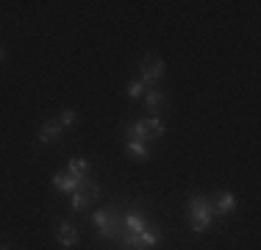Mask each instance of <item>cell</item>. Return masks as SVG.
Instances as JSON below:
<instances>
[{"mask_svg":"<svg viewBox=\"0 0 261 250\" xmlns=\"http://www.w3.org/2000/svg\"><path fill=\"white\" fill-rule=\"evenodd\" d=\"M161 239H164V231H161V225H156V222H150L139 234V242H142V247H145V250H156L161 245Z\"/></svg>","mask_w":261,"mask_h":250,"instance_id":"7","label":"cell"},{"mask_svg":"<svg viewBox=\"0 0 261 250\" xmlns=\"http://www.w3.org/2000/svg\"><path fill=\"white\" fill-rule=\"evenodd\" d=\"M3 59H6V50H3V47H0V61H3Z\"/></svg>","mask_w":261,"mask_h":250,"instance_id":"16","label":"cell"},{"mask_svg":"<svg viewBox=\"0 0 261 250\" xmlns=\"http://www.w3.org/2000/svg\"><path fill=\"white\" fill-rule=\"evenodd\" d=\"M53 186H56V192H67V195H72V192H78L84 184H78L72 175H67V172H56L53 175Z\"/></svg>","mask_w":261,"mask_h":250,"instance_id":"10","label":"cell"},{"mask_svg":"<svg viewBox=\"0 0 261 250\" xmlns=\"http://www.w3.org/2000/svg\"><path fill=\"white\" fill-rule=\"evenodd\" d=\"M61 125H59V120H47L45 125L39 128V142L42 145H56V142L61 139Z\"/></svg>","mask_w":261,"mask_h":250,"instance_id":"9","label":"cell"},{"mask_svg":"<svg viewBox=\"0 0 261 250\" xmlns=\"http://www.w3.org/2000/svg\"><path fill=\"white\" fill-rule=\"evenodd\" d=\"M125 150H128V156H130V159H150V145H147V142L128 139Z\"/></svg>","mask_w":261,"mask_h":250,"instance_id":"12","label":"cell"},{"mask_svg":"<svg viewBox=\"0 0 261 250\" xmlns=\"http://www.w3.org/2000/svg\"><path fill=\"white\" fill-rule=\"evenodd\" d=\"M92 225L97 228V236L103 242L117 239V209H97L92 214Z\"/></svg>","mask_w":261,"mask_h":250,"instance_id":"3","label":"cell"},{"mask_svg":"<svg viewBox=\"0 0 261 250\" xmlns=\"http://www.w3.org/2000/svg\"><path fill=\"white\" fill-rule=\"evenodd\" d=\"M145 109L150 117H159L161 109H164V95H161L159 89H147L145 92Z\"/></svg>","mask_w":261,"mask_h":250,"instance_id":"11","label":"cell"},{"mask_svg":"<svg viewBox=\"0 0 261 250\" xmlns=\"http://www.w3.org/2000/svg\"><path fill=\"white\" fill-rule=\"evenodd\" d=\"M139 72H142V84H145V89H156V84L161 81V75H164V61L159 59V56L147 53L145 59L139 61Z\"/></svg>","mask_w":261,"mask_h":250,"instance_id":"4","label":"cell"},{"mask_svg":"<svg viewBox=\"0 0 261 250\" xmlns=\"http://www.w3.org/2000/svg\"><path fill=\"white\" fill-rule=\"evenodd\" d=\"M217 211L214 206H211V197L206 195H192L189 197V225L195 234H203V231L211 228V222H214Z\"/></svg>","mask_w":261,"mask_h":250,"instance_id":"1","label":"cell"},{"mask_svg":"<svg viewBox=\"0 0 261 250\" xmlns=\"http://www.w3.org/2000/svg\"><path fill=\"white\" fill-rule=\"evenodd\" d=\"M84 186H86V184H84ZM84 186H81L78 192H72V200H70V209H72V211H86V206L95 203V200L89 197V192H86Z\"/></svg>","mask_w":261,"mask_h":250,"instance_id":"13","label":"cell"},{"mask_svg":"<svg viewBox=\"0 0 261 250\" xmlns=\"http://www.w3.org/2000/svg\"><path fill=\"white\" fill-rule=\"evenodd\" d=\"M59 117H61V120H59V125H61V128H72V125H75V120H78V114H75L72 109H64Z\"/></svg>","mask_w":261,"mask_h":250,"instance_id":"15","label":"cell"},{"mask_svg":"<svg viewBox=\"0 0 261 250\" xmlns=\"http://www.w3.org/2000/svg\"><path fill=\"white\" fill-rule=\"evenodd\" d=\"M89 161L86 159H81V156H75V159H70L67 161V175H72V178L78 181V184H86L89 181Z\"/></svg>","mask_w":261,"mask_h":250,"instance_id":"8","label":"cell"},{"mask_svg":"<svg viewBox=\"0 0 261 250\" xmlns=\"http://www.w3.org/2000/svg\"><path fill=\"white\" fill-rule=\"evenodd\" d=\"M211 206H214L217 217H228V214H233V209H236V197L231 192H217V195L211 197Z\"/></svg>","mask_w":261,"mask_h":250,"instance_id":"6","label":"cell"},{"mask_svg":"<svg viewBox=\"0 0 261 250\" xmlns=\"http://www.w3.org/2000/svg\"><path fill=\"white\" fill-rule=\"evenodd\" d=\"M125 139H136V142H156L161 134H164V122L159 117H147V120H139V122H128L125 128Z\"/></svg>","mask_w":261,"mask_h":250,"instance_id":"2","label":"cell"},{"mask_svg":"<svg viewBox=\"0 0 261 250\" xmlns=\"http://www.w3.org/2000/svg\"><path fill=\"white\" fill-rule=\"evenodd\" d=\"M0 250H9V247H0Z\"/></svg>","mask_w":261,"mask_h":250,"instance_id":"17","label":"cell"},{"mask_svg":"<svg viewBox=\"0 0 261 250\" xmlns=\"http://www.w3.org/2000/svg\"><path fill=\"white\" fill-rule=\"evenodd\" d=\"M145 84H142V81H130L128 84V97L130 100H139V97H145Z\"/></svg>","mask_w":261,"mask_h":250,"instance_id":"14","label":"cell"},{"mask_svg":"<svg viewBox=\"0 0 261 250\" xmlns=\"http://www.w3.org/2000/svg\"><path fill=\"white\" fill-rule=\"evenodd\" d=\"M56 239H59V245L61 247H75L78 242H81V234H78V228L72 222H67V220H61V222H56Z\"/></svg>","mask_w":261,"mask_h":250,"instance_id":"5","label":"cell"}]
</instances>
